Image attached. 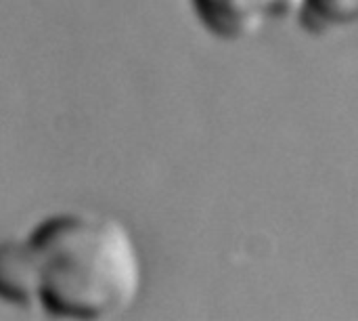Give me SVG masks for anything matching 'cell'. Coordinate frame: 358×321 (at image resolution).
Here are the masks:
<instances>
[{"label":"cell","instance_id":"6da1fadb","mask_svg":"<svg viewBox=\"0 0 358 321\" xmlns=\"http://www.w3.org/2000/svg\"><path fill=\"white\" fill-rule=\"evenodd\" d=\"M29 309L61 320H113L132 309L143 263L128 227L107 214L59 212L19 238Z\"/></svg>","mask_w":358,"mask_h":321},{"label":"cell","instance_id":"3957f363","mask_svg":"<svg viewBox=\"0 0 358 321\" xmlns=\"http://www.w3.org/2000/svg\"><path fill=\"white\" fill-rule=\"evenodd\" d=\"M300 17L313 29L357 25L358 0H304Z\"/></svg>","mask_w":358,"mask_h":321},{"label":"cell","instance_id":"7a4b0ae2","mask_svg":"<svg viewBox=\"0 0 358 321\" xmlns=\"http://www.w3.org/2000/svg\"><path fill=\"white\" fill-rule=\"evenodd\" d=\"M304 0H191L201 25L220 40H245L268 23L300 15Z\"/></svg>","mask_w":358,"mask_h":321}]
</instances>
